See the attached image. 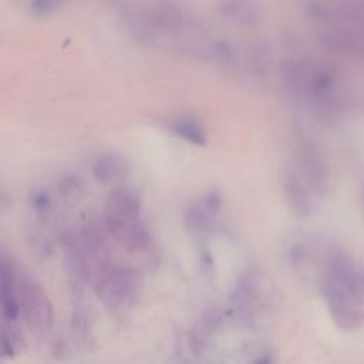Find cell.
<instances>
[{"label": "cell", "instance_id": "1", "mask_svg": "<svg viewBox=\"0 0 364 364\" xmlns=\"http://www.w3.org/2000/svg\"><path fill=\"white\" fill-rule=\"evenodd\" d=\"M94 289L108 307L118 309L132 299L138 289V276L129 266L112 260L109 255L91 263Z\"/></svg>", "mask_w": 364, "mask_h": 364}, {"label": "cell", "instance_id": "2", "mask_svg": "<svg viewBox=\"0 0 364 364\" xmlns=\"http://www.w3.org/2000/svg\"><path fill=\"white\" fill-rule=\"evenodd\" d=\"M294 155L297 173L318 196L324 193L330 183V168L320 146L303 131L294 135Z\"/></svg>", "mask_w": 364, "mask_h": 364}, {"label": "cell", "instance_id": "3", "mask_svg": "<svg viewBox=\"0 0 364 364\" xmlns=\"http://www.w3.org/2000/svg\"><path fill=\"white\" fill-rule=\"evenodd\" d=\"M16 287L18 311L23 310L33 326H48L53 318V309L44 287L18 266L16 267Z\"/></svg>", "mask_w": 364, "mask_h": 364}, {"label": "cell", "instance_id": "4", "mask_svg": "<svg viewBox=\"0 0 364 364\" xmlns=\"http://www.w3.org/2000/svg\"><path fill=\"white\" fill-rule=\"evenodd\" d=\"M323 279H327L355 301L364 304V269L344 250L334 249L328 253Z\"/></svg>", "mask_w": 364, "mask_h": 364}, {"label": "cell", "instance_id": "5", "mask_svg": "<svg viewBox=\"0 0 364 364\" xmlns=\"http://www.w3.org/2000/svg\"><path fill=\"white\" fill-rule=\"evenodd\" d=\"M320 287L327 309L340 328L355 330L364 324V304L355 301L327 279H321Z\"/></svg>", "mask_w": 364, "mask_h": 364}, {"label": "cell", "instance_id": "6", "mask_svg": "<svg viewBox=\"0 0 364 364\" xmlns=\"http://www.w3.org/2000/svg\"><path fill=\"white\" fill-rule=\"evenodd\" d=\"M283 192L289 208L297 216L307 218L314 212L317 195L296 171L290 169L286 172L283 178Z\"/></svg>", "mask_w": 364, "mask_h": 364}, {"label": "cell", "instance_id": "7", "mask_svg": "<svg viewBox=\"0 0 364 364\" xmlns=\"http://www.w3.org/2000/svg\"><path fill=\"white\" fill-rule=\"evenodd\" d=\"M91 171L98 182L112 183L125 179L129 175L131 166L121 152L105 151L94 158Z\"/></svg>", "mask_w": 364, "mask_h": 364}, {"label": "cell", "instance_id": "8", "mask_svg": "<svg viewBox=\"0 0 364 364\" xmlns=\"http://www.w3.org/2000/svg\"><path fill=\"white\" fill-rule=\"evenodd\" d=\"M142 202L132 188L119 186L114 189L107 202L104 218L108 219H129V218H141Z\"/></svg>", "mask_w": 364, "mask_h": 364}, {"label": "cell", "instance_id": "9", "mask_svg": "<svg viewBox=\"0 0 364 364\" xmlns=\"http://www.w3.org/2000/svg\"><path fill=\"white\" fill-rule=\"evenodd\" d=\"M220 14L233 24L250 27L260 20V11L253 3L247 1H225L219 4Z\"/></svg>", "mask_w": 364, "mask_h": 364}, {"label": "cell", "instance_id": "10", "mask_svg": "<svg viewBox=\"0 0 364 364\" xmlns=\"http://www.w3.org/2000/svg\"><path fill=\"white\" fill-rule=\"evenodd\" d=\"M169 128L172 129V132L175 135H178L179 138H182L183 141H186L192 145L202 146L206 144V132H205L202 124L191 115L178 117V118L172 119L169 122Z\"/></svg>", "mask_w": 364, "mask_h": 364}, {"label": "cell", "instance_id": "11", "mask_svg": "<svg viewBox=\"0 0 364 364\" xmlns=\"http://www.w3.org/2000/svg\"><path fill=\"white\" fill-rule=\"evenodd\" d=\"M183 220L186 229L195 236H205L210 232L215 218L202 206L200 202L189 203L183 212Z\"/></svg>", "mask_w": 364, "mask_h": 364}, {"label": "cell", "instance_id": "12", "mask_svg": "<svg viewBox=\"0 0 364 364\" xmlns=\"http://www.w3.org/2000/svg\"><path fill=\"white\" fill-rule=\"evenodd\" d=\"M200 203H202V206L216 219L218 215H219V212H220V209H222V196H220V193L216 192V191H209V192L203 196V199L200 200Z\"/></svg>", "mask_w": 364, "mask_h": 364}, {"label": "cell", "instance_id": "13", "mask_svg": "<svg viewBox=\"0 0 364 364\" xmlns=\"http://www.w3.org/2000/svg\"><path fill=\"white\" fill-rule=\"evenodd\" d=\"M57 4L54 1H34L31 3V7L36 14H46L51 11Z\"/></svg>", "mask_w": 364, "mask_h": 364}, {"label": "cell", "instance_id": "14", "mask_svg": "<svg viewBox=\"0 0 364 364\" xmlns=\"http://www.w3.org/2000/svg\"><path fill=\"white\" fill-rule=\"evenodd\" d=\"M7 205H9V198H7V195L0 189V213L3 212L4 208H7Z\"/></svg>", "mask_w": 364, "mask_h": 364}, {"label": "cell", "instance_id": "15", "mask_svg": "<svg viewBox=\"0 0 364 364\" xmlns=\"http://www.w3.org/2000/svg\"><path fill=\"white\" fill-rule=\"evenodd\" d=\"M255 364H273V360L270 358V355H263V357H259Z\"/></svg>", "mask_w": 364, "mask_h": 364}]
</instances>
